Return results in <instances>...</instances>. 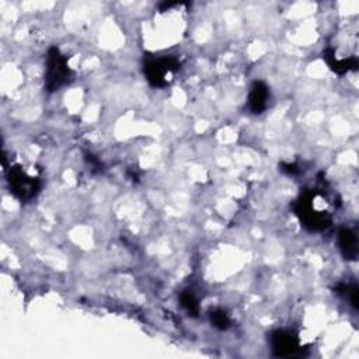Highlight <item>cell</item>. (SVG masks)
<instances>
[{
	"label": "cell",
	"instance_id": "cell-1",
	"mask_svg": "<svg viewBox=\"0 0 359 359\" xmlns=\"http://www.w3.org/2000/svg\"><path fill=\"white\" fill-rule=\"evenodd\" d=\"M296 212L302 223L310 230H323L330 222V212L327 209V199L318 191H310L302 195L296 205Z\"/></svg>",
	"mask_w": 359,
	"mask_h": 359
},
{
	"label": "cell",
	"instance_id": "cell-2",
	"mask_svg": "<svg viewBox=\"0 0 359 359\" xmlns=\"http://www.w3.org/2000/svg\"><path fill=\"white\" fill-rule=\"evenodd\" d=\"M70 69L67 65V59L65 55L59 52V49L52 48L48 53L46 59V73H45V83L49 91L57 90L65 86L70 79Z\"/></svg>",
	"mask_w": 359,
	"mask_h": 359
},
{
	"label": "cell",
	"instance_id": "cell-3",
	"mask_svg": "<svg viewBox=\"0 0 359 359\" xmlns=\"http://www.w3.org/2000/svg\"><path fill=\"white\" fill-rule=\"evenodd\" d=\"M180 69V63L174 57H158L150 60L144 66V74L150 84L156 87H163L168 84L172 74Z\"/></svg>",
	"mask_w": 359,
	"mask_h": 359
},
{
	"label": "cell",
	"instance_id": "cell-4",
	"mask_svg": "<svg viewBox=\"0 0 359 359\" xmlns=\"http://www.w3.org/2000/svg\"><path fill=\"white\" fill-rule=\"evenodd\" d=\"M8 182L14 195L24 201L31 199L38 191L36 178L28 175L21 167H14L10 170Z\"/></svg>",
	"mask_w": 359,
	"mask_h": 359
},
{
	"label": "cell",
	"instance_id": "cell-5",
	"mask_svg": "<svg viewBox=\"0 0 359 359\" xmlns=\"http://www.w3.org/2000/svg\"><path fill=\"white\" fill-rule=\"evenodd\" d=\"M271 346L276 356H293L300 351L297 335L285 330H278L271 335Z\"/></svg>",
	"mask_w": 359,
	"mask_h": 359
},
{
	"label": "cell",
	"instance_id": "cell-6",
	"mask_svg": "<svg viewBox=\"0 0 359 359\" xmlns=\"http://www.w3.org/2000/svg\"><path fill=\"white\" fill-rule=\"evenodd\" d=\"M269 88L262 81H255L248 93V108L254 114H261L268 104Z\"/></svg>",
	"mask_w": 359,
	"mask_h": 359
},
{
	"label": "cell",
	"instance_id": "cell-7",
	"mask_svg": "<svg viewBox=\"0 0 359 359\" xmlns=\"http://www.w3.org/2000/svg\"><path fill=\"white\" fill-rule=\"evenodd\" d=\"M338 241H339V248L344 252V255L346 258H355L358 254V241H356V236L348 230V229H342L339 231L338 236Z\"/></svg>",
	"mask_w": 359,
	"mask_h": 359
},
{
	"label": "cell",
	"instance_id": "cell-8",
	"mask_svg": "<svg viewBox=\"0 0 359 359\" xmlns=\"http://www.w3.org/2000/svg\"><path fill=\"white\" fill-rule=\"evenodd\" d=\"M210 321L219 330H226L230 325V318L223 310H213L210 313Z\"/></svg>",
	"mask_w": 359,
	"mask_h": 359
},
{
	"label": "cell",
	"instance_id": "cell-9",
	"mask_svg": "<svg viewBox=\"0 0 359 359\" xmlns=\"http://www.w3.org/2000/svg\"><path fill=\"white\" fill-rule=\"evenodd\" d=\"M181 304L184 309H187L189 313L192 314H196L198 313V302L194 296V293L191 292H184L181 294Z\"/></svg>",
	"mask_w": 359,
	"mask_h": 359
}]
</instances>
